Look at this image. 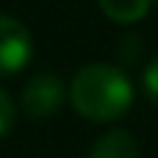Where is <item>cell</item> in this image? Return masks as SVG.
Listing matches in <instances>:
<instances>
[{
	"label": "cell",
	"mask_w": 158,
	"mask_h": 158,
	"mask_svg": "<svg viewBox=\"0 0 158 158\" xmlns=\"http://www.w3.org/2000/svg\"><path fill=\"white\" fill-rule=\"evenodd\" d=\"M72 108L92 122L122 119L133 106V86L128 75L111 64H89L69 83Z\"/></svg>",
	"instance_id": "6da1fadb"
},
{
	"label": "cell",
	"mask_w": 158,
	"mask_h": 158,
	"mask_svg": "<svg viewBox=\"0 0 158 158\" xmlns=\"http://www.w3.org/2000/svg\"><path fill=\"white\" fill-rule=\"evenodd\" d=\"M64 97H67L64 81L56 72H39L22 86L19 103L31 119H47L64 106Z\"/></svg>",
	"instance_id": "7a4b0ae2"
},
{
	"label": "cell",
	"mask_w": 158,
	"mask_h": 158,
	"mask_svg": "<svg viewBox=\"0 0 158 158\" xmlns=\"http://www.w3.org/2000/svg\"><path fill=\"white\" fill-rule=\"evenodd\" d=\"M31 56H33L31 31L19 19L0 14V75H17L19 69L28 67Z\"/></svg>",
	"instance_id": "3957f363"
},
{
	"label": "cell",
	"mask_w": 158,
	"mask_h": 158,
	"mask_svg": "<svg viewBox=\"0 0 158 158\" xmlns=\"http://www.w3.org/2000/svg\"><path fill=\"white\" fill-rule=\"evenodd\" d=\"M89 158H139V144L128 131H108L94 142Z\"/></svg>",
	"instance_id": "277c9868"
},
{
	"label": "cell",
	"mask_w": 158,
	"mask_h": 158,
	"mask_svg": "<svg viewBox=\"0 0 158 158\" xmlns=\"http://www.w3.org/2000/svg\"><path fill=\"white\" fill-rule=\"evenodd\" d=\"M97 3H100V11L111 22L133 25V22H139V19L147 17L153 0H97Z\"/></svg>",
	"instance_id": "5b68a950"
},
{
	"label": "cell",
	"mask_w": 158,
	"mask_h": 158,
	"mask_svg": "<svg viewBox=\"0 0 158 158\" xmlns=\"http://www.w3.org/2000/svg\"><path fill=\"white\" fill-rule=\"evenodd\" d=\"M14 122H17V106L8 97V92L0 89V136H6L14 128Z\"/></svg>",
	"instance_id": "8992f818"
},
{
	"label": "cell",
	"mask_w": 158,
	"mask_h": 158,
	"mask_svg": "<svg viewBox=\"0 0 158 158\" xmlns=\"http://www.w3.org/2000/svg\"><path fill=\"white\" fill-rule=\"evenodd\" d=\"M142 83H144V94H147V100H150L153 106H158V56L147 64Z\"/></svg>",
	"instance_id": "52a82bcc"
}]
</instances>
